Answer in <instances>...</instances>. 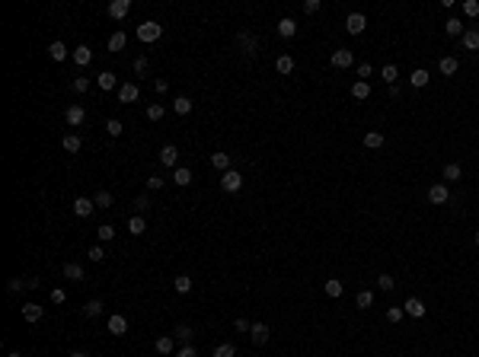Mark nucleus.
Returning a JSON list of instances; mask_svg holds the SVG:
<instances>
[{"label": "nucleus", "instance_id": "1", "mask_svg": "<svg viewBox=\"0 0 479 357\" xmlns=\"http://www.w3.org/2000/svg\"><path fill=\"white\" fill-rule=\"evenodd\" d=\"M163 35V26L160 23H154V19H144V23L138 26V38L144 45H150V42H157V38Z\"/></svg>", "mask_w": 479, "mask_h": 357}, {"label": "nucleus", "instance_id": "2", "mask_svg": "<svg viewBox=\"0 0 479 357\" xmlns=\"http://www.w3.org/2000/svg\"><path fill=\"white\" fill-rule=\"evenodd\" d=\"M221 188L227 191V195H233V191H240V188H243V176H240L237 169H227V172L221 176Z\"/></svg>", "mask_w": 479, "mask_h": 357}, {"label": "nucleus", "instance_id": "3", "mask_svg": "<svg viewBox=\"0 0 479 357\" xmlns=\"http://www.w3.org/2000/svg\"><path fill=\"white\" fill-rule=\"evenodd\" d=\"M447 198H451V191H447L444 182H434V185H428V201H431V204H447Z\"/></svg>", "mask_w": 479, "mask_h": 357}, {"label": "nucleus", "instance_id": "4", "mask_svg": "<svg viewBox=\"0 0 479 357\" xmlns=\"http://www.w3.org/2000/svg\"><path fill=\"white\" fill-rule=\"evenodd\" d=\"M403 313H406V316H412V319H422V316L428 313V306H425L419 297H409V300L403 303Z\"/></svg>", "mask_w": 479, "mask_h": 357}, {"label": "nucleus", "instance_id": "5", "mask_svg": "<svg viewBox=\"0 0 479 357\" xmlns=\"http://www.w3.org/2000/svg\"><path fill=\"white\" fill-rule=\"evenodd\" d=\"M355 64V55L349 48H335L332 51V67H339V70H345V67H352Z\"/></svg>", "mask_w": 479, "mask_h": 357}, {"label": "nucleus", "instance_id": "6", "mask_svg": "<svg viewBox=\"0 0 479 357\" xmlns=\"http://www.w3.org/2000/svg\"><path fill=\"white\" fill-rule=\"evenodd\" d=\"M70 58H74L77 67H86L90 61H93V48H90V45H77L74 51H70Z\"/></svg>", "mask_w": 479, "mask_h": 357}, {"label": "nucleus", "instance_id": "7", "mask_svg": "<svg viewBox=\"0 0 479 357\" xmlns=\"http://www.w3.org/2000/svg\"><path fill=\"white\" fill-rule=\"evenodd\" d=\"M106 325H109V332L115 335V338H121V335L128 332V319H125V316H121V313H115V316H109V322H106Z\"/></svg>", "mask_w": 479, "mask_h": 357}, {"label": "nucleus", "instance_id": "8", "mask_svg": "<svg viewBox=\"0 0 479 357\" xmlns=\"http://www.w3.org/2000/svg\"><path fill=\"white\" fill-rule=\"evenodd\" d=\"M269 335H272V329H269L266 322H252V329H249L252 344H266V341H269Z\"/></svg>", "mask_w": 479, "mask_h": 357}, {"label": "nucleus", "instance_id": "9", "mask_svg": "<svg viewBox=\"0 0 479 357\" xmlns=\"http://www.w3.org/2000/svg\"><path fill=\"white\" fill-rule=\"evenodd\" d=\"M364 26H368V19H364V13H349V19H345V29H349L352 35H361Z\"/></svg>", "mask_w": 479, "mask_h": 357}, {"label": "nucleus", "instance_id": "10", "mask_svg": "<svg viewBox=\"0 0 479 357\" xmlns=\"http://www.w3.org/2000/svg\"><path fill=\"white\" fill-rule=\"evenodd\" d=\"M131 13V0H112L109 4V16L112 19H125Z\"/></svg>", "mask_w": 479, "mask_h": 357}, {"label": "nucleus", "instance_id": "11", "mask_svg": "<svg viewBox=\"0 0 479 357\" xmlns=\"http://www.w3.org/2000/svg\"><path fill=\"white\" fill-rule=\"evenodd\" d=\"M83 118H86V112H83V106H67V112H64V121H67L70 128L83 125Z\"/></svg>", "mask_w": 479, "mask_h": 357}, {"label": "nucleus", "instance_id": "12", "mask_svg": "<svg viewBox=\"0 0 479 357\" xmlns=\"http://www.w3.org/2000/svg\"><path fill=\"white\" fill-rule=\"evenodd\" d=\"M96 211V201L93 198H74V214L77 217H90Z\"/></svg>", "mask_w": 479, "mask_h": 357}, {"label": "nucleus", "instance_id": "13", "mask_svg": "<svg viewBox=\"0 0 479 357\" xmlns=\"http://www.w3.org/2000/svg\"><path fill=\"white\" fill-rule=\"evenodd\" d=\"M160 163H163V166H169V169H176V163H179V150L172 147V144H166V147L160 150Z\"/></svg>", "mask_w": 479, "mask_h": 357}, {"label": "nucleus", "instance_id": "14", "mask_svg": "<svg viewBox=\"0 0 479 357\" xmlns=\"http://www.w3.org/2000/svg\"><path fill=\"white\" fill-rule=\"evenodd\" d=\"M138 96H141L138 83H121V86H118V102H135Z\"/></svg>", "mask_w": 479, "mask_h": 357}, {"label": "nucleus", "instance_id": "15", "mask_svg": "<svg viewBox=\"0 0 479 357\" xmlns=\"http://www.w3.org/2000/svg\"><path fill=\"white\" fill-rule=\"evenodd\" d=\"M45 316V306H38V303H26L23 306V319L26 322H38Z\"/></svg>", "mask_w": 479, "mask_h": 357}, {"label": "nucleus", "instance_id": "16", "mask_svg": "<svg viewBox=\"0 0 479 357\" xmlns=\"http://www.w3.org/2000/svg\"><path fill=\"white\" fill-rule=\"evenodd\" d=\"M444 32L451 35V38H463L466 26H463V23H460V19H457V16H451V19H447V23H444Z\"/></svg>", "mask_w": 479, "mask_h": 357}, {"label": "nucleus", "instance_id": "17", "mask_svg": "<svg viewBox=\"0 0 479 357\" xmlns=\"http://www.w3.org/2000/svg\"><path fill=\"white\" fill-rule=\"evenodd\" d=\"M278 35H281V38H294V35H297V23H294L291 16L278 19Z\"/></svg>", "mask_w": 479, "mask_h": 357}, {"label": "nucleus", "instance_id": "18", "mask_svg": "<svg viewBox=\"0 0 479 357\" xmlns=\"http://www.w3.org/2000/svg\"><path fill=\"white\" fill-rule=\"evenodd\" d=\"M172 338L176 341H182V344H192V338H195V332H192V325H176V329H172Z\"/></svg>", "mask_w": 479, "mask_h": 357}, {"label": "nucleus", "instance_id": "19", "mask_svg": "<svg viewBox=\"0 0 479 357\" xmlns=\"http://www.w3.org/2000/svg\"><path fill=\"white\" fill-rule=\"evenodd\" d=\"M96 83H99V89H118V80H115V74H112V70H103V74L96 77Z\"/></svg>", "mask_w": 479, "mask_h": 357}, {"label": "nucleus", "instance_id": "20", "mask_svg": "<svg viewBox=\"0 0 479 357\" xmlns=\"http://www.w3.org/2000/svg\"><path fill=\"white\" fill-rule=\"evenodd\" d=\"M438 67H441V74H444V77H454L457 70H460V61L447 55V58H441V64H438Z\"/></svg>", "mask_w": 479, "mask_h": 357}, {"label": "nucleus", "instance_id": "21", "mask_svg": "<svg viewBox=\"0 0 479 357\" xmlns=\"http://www.w3.org/2000/svg\"><path fill=\"white\" fill-rule=\"evenodd\" d=\"M237 42H240L243 48H246V55H249V58H256V35H252V32H240V35H237Z\"/></svg>", "mask_w": 479, "mask_h": 357}, {"label": "nucleus", "instance_id": "22", "mask_svg": "<svg viewBox=\"0 0 479 357\" xmlns=\"http://www.w3.org/2000/svg\"><path fill=\"white\" fill-rule=\"evenodd\" d=\"M352 96L355 99H368L371 96V83H368V80H355V83H352Z\"/></svg>", "mask_w": 479, "mask_h": 357}, {"label": "nucleus", "instance_id": "23", "mask_svg": "<svg viewBox=\"0 0 479 357\" xmlns=\"http://www.w3.org/2000/svg\"><path fill=\"white\" fill-rule=\"evenodd\" d=\"M144 230H147V220L141 217V214H135V217L128 220V233H131V236H141Z\"/></svg>", "mask_w": 479, "mask_h": 357}, {"label": "nucleus", "instance_id": "24", "mask_svg": "<svg viewBox=\"0 0 479 357\" xmlns=\"http://www.w3.org/2000/svg\"><path fill=\"white\" fill-rule=\"evenodd\" d=\"M463 48L466 51H479V29H466L463 32Z\"/></svg>", "mask_w": 479, "mask_h": 357}, {"label": "nucleus", "instance_id": "25", "mask_svg": "<svg viewBox=\"0 0 479 357\" xmlns=\"http://www.w3.org/2000/svg\"><path fill=\"white\" fill-rule=\"evenodd\" d=\"M275 70H278V74H291V70H294V58L291 55H278V58H275Z\"/></svg>", "mask_w": 479, "mask_h": 357}, {"label": "nucleus", "instance_id": "26", "mask_svg": "<svg viewBox=\"0 0 479 357\" xmlns=\"http://www.w3.org/2000/svg\"><path fill=\"white\" fill-rule=\"evenodd\" d=\"M172 112H176V115H189V112H192V99L189 96H176V99H172Z\"/></svg>", "mask_w": 479, "mask_h": 357}, {"label": "nucleus", "instance_id": "27", "mask_svg": "<svg viewBox=\"0 0 479 357\" xmlns=\"http://www.w3.org/2000/svg\"><path fill=\"white\" fill-rule=\"evenodd\" d=\"M364 147H368V150H380L383 147V134H380V131H368V134H364Z\"/></svg>", "mask_w": 479, "mask_h": 357}, {"label": "nucleus", "instance_id": "28", "mask_svg": "<svg viewBox=\"0 0 479 357\" xmlns=\"http://www.w3.org/2000/svg\"><path fill=\"white\" fill-rule=\"evenodd\" d=\"M172 290H176V293H189L192 290V278H189V274H176V278H172Z\"/></svg>", "mask_w": 479, "mask_h": 357}, {"label": "nucleus", "instance_id": "29", "mask_svg": "<svg viewBox=\"0 0 479 357\" xmlns=\"http://www.w3.org/2000/svg\"><path fill=\"white\" fill-rule=\"evenodd\" d=\"M211 166L221 169V172H227L230 169V153H211Z\"/></svg>", "mask_w": 479, "mask_h": 357}, {"label": "nucleus", "instance_id": "30", "mask_svg": "<svg viewBox=\"0 0 479 357\" xmlns=\"http://www.w3.org/2000/svg\"><path fill=\"white\" fill-rule=\"evenodd\" d=\"M61 147H64L67 153H80V147H83V140H80L77 134H64V140H61Z\"/></svg>", "mask_w": 479, "mask_h": 357}, {"label": "nucleus", "instance_id": "31", "mask_svg": "<svg viewBox=\"0 0 479 357\" xmlns=\"http://www.w3.org/2000/svg\"><path fill=\"white\" fill-rule=\"evenodd\" d=\"M64 278L67 281H83V268H80L77 262H67L64 265Z\"/></svg>", "mask_w": 479, "mask_h": 357}, {"label": "nucleus", "instance_id": "32", "mask_svg": "<svg viewBox=\"0 0 479 357\" xmlns=\"http://www.w3.org/2000/svg\"><path fill=\"white\" fill-rule=\"evenodd\" d=\"M172 182H176V185H189V182H192V169L176 166V169H172Z\"/></svg>", "mask_w": 479, "mask_h": 357}, {"label": "nucleus", "instance_id": "33", "mask_svg": "<svg viewBox=\"0 0 479 357\" xmlns=\"http://www.w3.org/2000/svg\"><path fill=\"white\" fill-rule=\"evenodd\" d=\"M409 83H412L415 89H422V86H428V70H425V67H419V70H412Z\"/></svg>", "mask_w": 479, "mask_h": 357}, {"label": "nucleus", "instance_id": "34", "mask_svg": "<svg viewBox=\"0 0 479 357\" xmlns=\"http://www.w3.org/2000/svg\"><path fill=\"white\" fill-rule=\"evenodd\" d=\"M172 341H176L172 335H160V338H157V344H154V348H157V354H172Z\"/></svg>", "mask_w": 479, "mask_h": 357}, {"label": "nucleus", "instance_id": "35", "mask_svg": "<svg viewBox=\"0 0 479 357\" xmlns=\"http://www.w3.org/2000/svg\"><path fill=\"white\" fill-rule=\"evenodd\" d=\"M326 297H329V300H339V297H342V281H335V278L326 281Z\"/></svg>", "mask_w": 479, "mask_h": 357}, {"label": "nucleus", "instance_id": "36", "mask_svg": "<svg viewBox=\"0 0 479 357\" xmlns=\"http://www.w3.org/2000/svg\"><path fill=\"white\" fill-rule=\"evenodd\" d=\"M83 316L86 319H96V316H103V300H90L83 306Z\"/></svg>", "mask_w": 479, "mask_h": 357}, {"label": "nucleus", "instance_id": "37", "mask_svg": "<svg viewBox=\"0 0 479 357\" xmlns=\"http://www.w3.org/2000/svg\"><path fill=\"white\" fill-rule=\"evenodd\" d=\"M355 306H358V310H371V306H374V293L371 290H361L358 297H355Z\"/></svg>", "mask_w": 479, "mask_h": 357}, {"label": "nucleus", "instance_id": "38", "mask_svg": "<svg viewBox=\"0 0 479 357\" xmlns=\"http://www.w3.org/2000/svg\"><path fill=\"white\" fill-rule=\"evenodd\" d=\"M7 290L10 293H23V290H29V281L26 278H10L7 281Z\"/></svg>", "mask_w": 479, "mask_h": 357}, {"label": "nucleus", "instance_id": "39", "mask_svg": "<svg viewBox=\"0 0 479 357\" xmlns=\"http://www.w3.org/2000/svg\"><path fill=\"white\" fill-rule=\"evenodd\" d=\"M128 45V35L125 32H115V35H109V51H121Z\"/></svg>", "mask_w": 479, "mask_h": 357}, {"label": "nucleus", "instance_id": "40", "mask_svg": "<svg viewBox=\"0 0 479 357\" xmlns=\"http://www.w3.org/2000/svg\"><path fill=\"white\" fill-rule=\"evenodd\" d=\"M48 55H52L55 61H64L67 58V45L64 42H52V45H48Z\"/></svg>", "mask_w": 479, "mask_h": 357}, {"label": "nucleus", "instance_id": "41", "mask_svg": "<svg viewBox=\"0 0 479 357\" xmlns=\"http://www.w3.org/2000/svg\"><path fill=\"white\" fill-rule=\"evenodd\" d=\"M396 77H400V70H396V64H386V67L380 70V80H383V83H390V86L396 83Z\"/></svg>", "mask_w": 479, "mask_h": 357}, {"label": "nucleus", "instance_id": "42", "mask_svg": "<svg viewBox=\"0 0 479 357\" xmlns=\"http://www.w3.org/2000/svg\"><path fill=\"white\" fill-rule=\"evenodd\" d=\"M460 176H463V169L457 166V163H447V166H444V179H447V182H457Z\"/></svg>", "mask_w": 479, "mask_h": 357}, {"label": "nucleus", "instance_id": "43", "mask_svg": "<svg viewBox=\"0 0 479 357\" xmlns=\"http://www.w3.org/2000/svg\"><path fill=\"white\" fill-rule=\"evenodd\" d=\"M121 131H125V128H121L118 118H109V121H106V134H109V137H121Z\"/></svg>", "mask_w": 479, "mask_h": 357}, {"label": "nucleus", "instance_id": "44", "mask_svg": "<svg viewBox=\"0 0 479 357\" xmlns=\"http://www.w3.org/2000/svg\"><path fill=\"white\" fill-rule=\"evenodd\" d=\"M96 236H99V242H109V239H115V227H109V223H103V227L96 230Z\"/></svg>", "mask_w": 479, "mask_h": 357}, {"label": "nucleus", "instance_id": "45", "mask_svg": "<svg viewBox=\"0 0 479 357\" xmlns=\"http://www.w3.org/2000/svg\"><path fill=\"white\" fill-rule=\"evenodd\" d=\"M70 89H74V93H77V96H83V93H86V89H90V80H86V77H77V80H74V83H70Z\"/></svg>", "mask_w": 479, "mask_h": 357}, {"label": "nucleus", "instance_id": "46", "mask_svg": "<svg viewBox=\"0 0 479 357\" xmlns=\"http://www.w3.org/2000/svg\"><path fill=\"white\" fill-rule=\"evenodd\" d=\"M147 70H150V61H147L144 55H141V58H135V74H138V77H144Z\"/></svg>", "mask_w": 479, "mask_h": 357}, {"label": "nucleus", "instance_id": "47", "mask_svg": "<svg viewBox=\"0 0 479 357\" xmlns=\"http://www.w3.org/2000/svg\"><path fill=\"white\" fill-rule=\"evenodd\" d=\"M93 201H96V208H99V211H106V208H112V195H109V191H99V195H96Z\"/></svg>", "mask_w": 479, "mask_h": 357}, {"label": "nucleus", "instance_id": "48", "mask_svg": "<svg viewBox=\"0 0 479 357\" xmlns=\"http://www.w3.org/2000/svg\"><path fill=\"white\" fill-rule=\"evenodd\" d=\"M463 13L473 16V19H479V4H476V0H463Z\"/></svg>", "mask_w": 479, "mask_h": 357}, {"label": "nucleus", "instance_id": "49", "mask_svg": "<svg viewBox=\"0 0 479 357\" xmlns=\"http://www.w3.org/2000/svg\"><path fill=\"white\" fill-rule=\"evenodd\" d=\"M233 354H237L233 344H217V348H214V357H233Z\"/></svg>", "mask_w": 479, "mask_h": 357}, {"label": "nucleus", "instance_id": "50", "mask_svg": "<svg viewBox=\"0 0 479 357\" xmlns=\"http://www.w3.org/2000/svg\"><path fill=\"white\" fill-rule=\"evenodd\" d=\"M386 322H403V306H390L386 310Z\"/></svg>", "mask_w": 479, "mask_h": 357}, {"label": "nucleus", "instance_id": "51", "mask_svg": "<svg viewBox=\"0 0 479 357\" xmlns=\"http://www.w3.org/2000/svg\"><path fill=\"white\" fill-rule=\"evenodd\" d=\"M377 287H380V290H393L396 281L390 278V274H380V278H377Z\"/></svg>", "mask_w": 479, "mask_h": 357}, {"label": "nucleus", "instance_id": "52", "mask_svg": "<svg viewBox=\"0 0 479 357\" xmlns=\"http://www.w3.org/2000/svg\"><path fill=\"white\" fill-rule=\"evenodd\" d=\"M86 255H90V262H103V259H106V249H103V246H90Z\"/></svg>", "mask_w": 479, "mask_h": 357}, {"label": "nucleus", "instance_id": "53", "mask_svg": "<svg viewBox=\"0 0 479 357\" xmlns=\"http://www.w3.org/2000/svg\"><path fill=\"white\" fill-rule=\"evenodd\" d=\"M147 208H150V201H147V195H138V198H135V211L141 214V217H144V211H147Z\"/></svg>", "mask_w": 479, "mask_h": 357}, {"label": "nucleus", "instance_id": "54", "mask_svg": "<svg viewBox=\"0 0 479 357\" xmlns=\"http://www.w3.org/2000/svg\"><path fill=\"white\" fill-rule=\"evenodd\" d=\"M172 357H198V351H195V344H182Z\"/></svg>", "mask_w": 479, "mask_h": 357}, {"label": "nucleus", "instance_id": "55", "mask_svg": "<svg viewBox=\"0 0 479 357\" xmlns=\"http://www.w3.org/2000/svg\"><path fill=\"white\" fill-rule=\"evenodd\" d=\"M147 118L150 121H160L163 118V106H157V102H154V106H147Z\"/></svg>", "mask_w": 479, "mask_h": 357}, {"label": "nucleus", "instance_id": "56", "mask_svg": "<svg viewBox=\"0 0 479 357\" xmlns=\"http://www.w3.org/2000/svg\"><path fill=\"white\" fill-rule=\"evenodd\" d=\"M371 74H374V67H371V64H358V80H368Z\"/></svg>", "mask_w": 479, "mask_h": 357}, {"label": "nucleus", "instance_id": "57", "mask_svg": "<svg viewBox=\"0 0 479 357\" xmlns=\"http://www.w3.org/2000/svg\"><path fill=\"white\" fill-rule=\"evenodd\" d=\"M320 10V0H303V13H317Z\"/></svg>", "mask_w": 479, "mask_h": 357}, {"label": "nucleus", "instance_id": "58", "mask_svg": "<svg viewBox=\"0 0 479 357\" xmlns=\"http://www.w3.org/2000/svg\"><path fill=\"white\" fill-rule=\"evenodd\" d=\"M147 188H154V191L163 188V179H160V176H147Z\"/></svg>", "mask_w": 479, "mask_h": 357}, {"label": "nucleus", "instance_id": "59", "mask_svg": "<svg viewBox=\"0 0 479 357\" xmlns=\"http://www.w3.org/2000/svg\"><path fill=\"white\" fill-rule=\"evenodd\" d=\"M64 300H67V293L61 290V287H55V290H52V303H64Z\"/></svg>", "mask_w": 479, "mask_h": 357}, {"label": "nucleus", "instance_id": "60", "mask_svg": "<svg viewBox=\"0 0 479 357\" xmlns=\"http://www.w3.org/2000/svg\"><path fill=\"white\" fill-rule=\"evenodd\" d=\"M233 325H237V332H246V335H249V329H252V325H249L246 319H237V322H233Z\"/></svg>", "mask_w": 479, "mask_h": 357}, {"label": "nucleus", "instance_id": "61", "mask_svg": "<svg viewBox=\"0 0 479 357\" xmlns=\"http://www.w3.org/2000/svg\"><path fill=\"white\" fill-rule=\"evenodd\" d=\"M154 89H157V93H166V89H169V83H166V80H157V83H154Z\"/></svg>", "mask_w": 479, "mask_h": 357}, {"label": "nucleus", "instance_id": "62", "mask_svg": "<svg viewBox=\"0 0 479 357\" xmlns=\"http://www.w3.org/2000/svg\"><path fill=\"white\" fill-rule=\"evenodd\" d=\"M70 357H90L86 351H70Z\"/></svg>", "mask_w": 479, "mask_h": 357}, {"label": "nucleus", "instance_id": "63", "mask_svg": "<svg viewBox=\"0 0 479 357\" xmlns=\"http://www.w3.org/2000/svg\"><path fill=\"white\" fill-rule=\"evenodd\" d=\"M7 357H23V354H19V351H13V354H7Z\"/></svg>", "mask_w": 479, "mask_h": 357}, {"label": "nucleus", "instance_id": "64", "mask_svg": "<svg viewBox=\"0 0 479 357\" xmlns=\"http://www.w3.org/2000/svg\"><path fill=\"white\" fill-rule=\"evenodd\" d=\"M473 239H476V246H479V233H476V236H473Z\"/></svg>", "mask_w": 479, "mask_h": 357}]
</instances>
